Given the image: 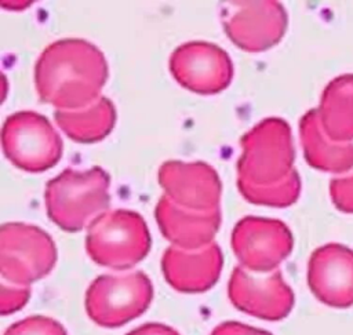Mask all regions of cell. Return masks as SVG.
<instances>
[{
	"mask_svg": "<svg viewBox=\"0 0 353 335\" xmlns=\"http://www.w3.org/2000/svg\"><path fill=\"white\" fill-rule=\"evenodd\" d=\"M243 153L237 163V186L245 200L259 205L288 207L301 192L294 168V145L290 125L268 117L241 138Z\"/></svg>",
	"mask_w": 353,
	"mask_h": 335,
	"instance_id": "cell-1",
	"label": "cell"
},
{
	"mask_svg": "<svg viewBox=\"0 0 353 335\" xmlns=\"http://www.w3.org/2000/svg\"><path fill=\"white\" fill-rule=\"evenodd\" d=\"M6 157L26 172H41L54 167L62 156V141L51 123L36 112L8 116L1 130Z\"/></svg>",
	"mask_w": 353,
	"mask_h": 335,
	"instance_id": "cell-7",
	"label": "cell"
},
{
	"mask_svg": "<svg viewBox=\"0 0 353 335\" xmlns=\"http://www.w3.org/2000/svg\"><path fill=\"white\" fill-rule=\"evenodd\" d=\"M307 284L313 295L332 307L353 305V250L330 243L316 248L307 263Z\"/></svg>",
	"mask_w": 353,
	"mask_h": 335,
	"instance_id": "cell-13",
	"label": "cell"
},
{
	"mask_svg": "<svg viewBox=\"0 0 353 335\" xmlns=\"http://www.w3.org/2000/svg\"><path fill=\"white\" fill-rule=\"evenodd\" d=\"M262 274H251L243 266H236L228 284L229 299L250 316L268 321L283 320L294 306V292L280 270Z\"/></svg>",
	"mask_w": 353,
	"mask_h": 335,
	"instance_id": "cell-11",
	"label": "cell"
},
{
	"mask_svg": "<svg viewBox=\"0 0 353 335\" xmlns=\"http://www.w3.org/2000/svg\"><path fill=\"white\" fill-rule=\"evenodd\" d=\"M170 72L182 87L196 94L212 95L230 84L233 65L221 47L207 41H189L172 52Z\"/></svg>",
	"mask_w": 353,
	"mask_h": 335,
	"instance_id": "cell-10",
	"label": "cell"
},
{
	"mask_svg": "<svg viewBox=\"0 0 353 335\" xmlns=\"http://www.w3.org/2000/svg\"><path fill=\"white\" fill-rule=\"evenodd\" d=\"M149 248L148 226L134 211H106L88 225L85 250L101 266L116 270L132 267L148 255Z\"/></svg>",
	"mask_w": 353,
	"mask_h": 335,
	"instance_id": "cell-4",
	"label": "cell"
},
{
	"mask_svg": "<svg viewBox=\"0 0 353 335\" xmlns=\"http://www.w3.org/2000/svg\"><path fill=\"white\" fill-rule=\"evenodd\" d=\"M210 335H272L270 332L239 321H225L216 325Z\"/></svg>",
	"mask_w": 353,
	"mask_h": 335,
	"instance_id": "cell-22",
	"label": "cell"
},
{
	"mask_svg": "<svg viewBox=\"0 0 353 335\" xmlns=\"http://www.w3.org/2000/svg\"><path fill=\"white\" fill-rule=\"evenodd\" d=\"M232 248L241 266L254 273H272L291 254L294 240L277 219L245 216L232 232Z\"/></svg>",
	"mask_w": 353,
	"mask_h": 335,
	"instance_id": "cell-8",
	"label": "cell"
},
{
	"mask_svg": "<svg viewBox=\"0 0 353 335\" xmlns=\"http://www.w3.org/2000/svg\"><path fill=\"white\" fill-rule=\"evenodd\" d=\"M222 11L229 39L248 52L277 44L287 29V12L277 1H233Z\"/></svg>",
	"mask_w": 353,
	"mask_h": 335,
	"instance_id": "cell-9",
	"label": "cell"
},
{
	"mask_svg": "<svg viewBox=\"0 0 353 335\" xmlns=\"http://www.w3.org/2000/svg\"><path fill=\"white\" fill-rule=\"evenodd\" d=\"M222 251L216 243L200 250L170 247L161 258L165 281L179 292L196 294L210 290L222 270Z\"/></svg>",
	"mask_w": 353,
	"mask_h": 335,
	"instance_id": "cell-14",
	"label": "cell"
},
{
	"mask_svg": "<svg viewBox=\"0 0 353 335\" xmlns=\"http://www.w3.org/2000/svg\"><path fill=\"white\" fill-rule=\"evenodd\" d=\"M54 116L59 128L70 139L83 143L103 139L116 121L114 106L105 97L83 109L57 110Z\"/></svg>",
	"mask_w": 353,
	"mask_h": 335,
	"instance_id": "cell-18",
	"label": "cell"
},
{
	"mask_svg": "<svg viewBox=\"0 0 353 335\" xmlns=\"http://www.w3.org/2000/svg\"><path fill=\"white\" fill-rule=\"evenodd\" d=\"M159 182L175 204L193 211L219 210L221 181L212 167L203 161L170 160L159 170Z\"/></svg>",
	"mask_w": 353,
	"mask_h": 335,
	"instance_id": "cell-12",
	"label": "cell"
},
{
	"mask_svg": "<svg viewBox=\"0 0 353 335\" xmlns=\"http://www.w3.org/2000/svg\"><path fill=\"white\" fill-rule=\"evenodd\" d=\"M317 113L324 132L332 141H353V74L338 76L327 84Z\"/></svg>",
	"mask_w": 353,
	"mask_h": 335,
	"instance_id": "cell-17",
	"label": "cell"
},
{
	"mask_svg": "<svg viewBox=\"0 0 353 335\" xmlns=\"http://www.w3.org/2000/svg\"><path fill=\"white\" fill-rule=\"evenodd\" d=\"M108 63L98 47L83 39H61L50 44L34 66L40 101L58 110H77L101 98Z\"/></svg>",
	"mask_w": 353,
	"mask_h": 335,
	"instance_id": "cell-2",
	"label": "cell"
},
{
	"mask_svg": "<svg viewBox=\"0 0 353 335\" xmlns=\"http://www.w3.org/2000/svg\"><path fill=\"white\" fill-rule=\"evenodd\" d=\"M163 236L175 247L200 250L212 243L221 225V210L193 211L163 196L154 210Z\"/></svg>",
	"mask_w": 353,
	"mask_h": 335,
	"instance_id": "cell-15",
	"label": "cell"
},
{
	"mask_svg": "<svg viewBox=\"0 0 353 335\" xmlns=\"http://www.w3.org/2000/svg\"><path fill=\"white\" fill-rule=\"evenodd\" d=\"M303 154L309 165L324 172L353 168V142H335L323 130L317 109L306 112L299 121Z\"/></svg>",
	"mask_w": 353,
	"mask_h": 335,
	"instance_id": "cell-16",
	"label": "cell"
},
{
	"mask_svg": "<svg viewBox=\"0 0 353 335\" xmlns=\"http://www.w3.org/2000/svg\"><path fill=\"white\" fill-rule=\"evenodd\" d=\"M57 262V248L37 226L11 222L0 229V272L10 284L28 287L47 276Z\"/></svg>",
	"mask_w": 353,
	"mask_h": 335,
	"instance_id": "cell-6",
	"label": "cell"
},
{
	"mask_svg": "<svg viewBox=\"0 0 353 335\" xmlns=\"http://www.w3.org/2000/svg\"><path fill=\"white\" fill-rule=\"evenodd\" d=\"M3 335H68L61 323L46 316H30L10 325Z\"/></svg>",
	"mask_w": 353,
	"mask_h": 335,
	"instance_id": "cell-19",
	"label": "cell"
},
{
	"mask_svg": "<svg viewBox=\"0 0 353 335\" xmlns=\"http://www.w3.org/2000/svg\"><path fill=\"white\" fill-rule=\"evenodd\" d=\"M330 194L339 211L353 214V172L334 178L330 183Z\"/></svg>",
	"mask_w": 353,
	"mask_h": 335,
	"instance_id": "cell-20",
	"label": "cell"
},
{
	"mask_svg": "<svg viewBox=\"0 0 353 335\" xmlns=\"http://www.w3.org/2000/svg\"><path fill=\"white\" fill-rule=\"evenodd\" d=\"M0 310L1 314H10L19 309H22L30 296L29 287H11L7 285L6 281L1 283V292H0Z\"/></svg>",
	"mask_w": 353,
	"mask_h": 335,
	"instance_id": "cell-21",
	"label": "cell"
},
{
	"mask_svg": "<svg viewBox=\"0 0 353 335\" xmlns=\"http://www.w3.org/2000/svg\"><path fill=\"white\" fill-rule=\"evenodd\" d=\"M110 176L101 167L63 170L46 185L48 218L65 232L81 230L109 205Z\"/></svg>",
	"mask_w": 353,
	"mask_h": 335,
	"instance_id": "cell-3",
	"label": "cell"
},
{
	"mask_svg": "<svg viewBox=\"0 0 353 335\" xmlns=\"http://www.w3.org/2000/svg\"><path fill=\"white\" fill-rule=\"evenodd\" d=\"M125 335H179V332L165 324L146 323V324L139 325L138 328L130 331Z\"/></svg>",
	"mask_w": 353,
	"mask_h": 335,
	"instance_id": "cell-23",
	"label": "cell"
},
{
	"mask_svg": "<svg viewBox=\"0 0 353 335\" xmlns=\"http://www.w3.org/2000/svg\"><path fill=\"white\" fill-rule=\"evenodd\" d=\"M152 298L153 287L143 272L102 274L85 292V310L95 324L116 328L139 317Z\"/></svg>",
	"mask_w": 353,
	"mask_h": 335,
	"instance_id": "cell-5",
	"label": "cell"
}]
</instances>
